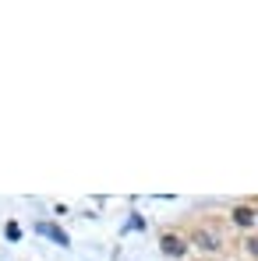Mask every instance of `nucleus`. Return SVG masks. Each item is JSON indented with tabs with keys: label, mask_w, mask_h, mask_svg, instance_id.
Wrapping results in <instances>:
<instances>
[{
	"label": "nucleus",
	"mask_w": 258,
	"mask_h": 261,
	"mask_svg": "<svg viewBox=\"0 0 258 261\" xmlns=\"http://www.w3.org/2000/svg\"><path fill=\"white\" fill-rule=\"evenodd\" d=\"M36 229H39V233H43V237H50V240H57V244H60V247H67V233H64V229H57V226H53V222H39V226H36Z\"/></svg>",
	"instance_id": "nucleus-1"
},
{
	"label": "nucleus",
	"mask_w": 258,
	"mask_h": 261,
	"mask_svg": "<svg viewBox=\"0 0 258 261\" xmlns=\"http://www.w3.org/2000/svg\"><path fill=\"white\" fill-rule=\"evenodd\" d=\"M163 251H167V254H180V251H184V244H180L177 237H163Z\"/></svg>",
	"instance_id": "nucleus-2"
},
{
	"label": "nucleus",
	"mask_w": 258,
	"mask_h": 261,
	"mask_svg": "<svg viewBox=\"0 0 258 261\" xmlns=\"http://www.w3.org/2000/svg\"><path fill=\"white\" fill-rule=\"evenodd\" d=\"M233 219H237V222H241V226H248V222H251V208H237V212H233Z\"/></svg>",
	"instance_id": "nucleus-3"
},
{
	"label": "nucleus",
	"mask_w": 258,
	"mask_h": 261,
	"mask_svg": "<svg viewBox=\"0 0 258 261\" xmlns=\"http://www.w3.org/2000/svg\"><path fill=\"white\" fill-rule=\"evenodd\" d=\"M251 254H258V240H251Z\"/></svg>",
	"instance_id": "nucleus-4"
}]
</instances>
